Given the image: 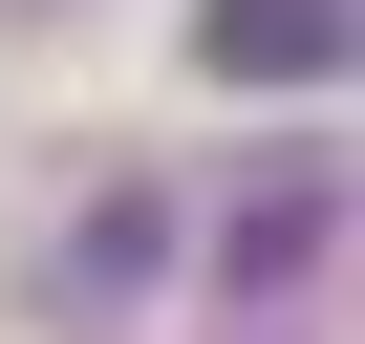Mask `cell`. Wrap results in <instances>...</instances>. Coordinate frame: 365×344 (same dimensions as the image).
<instances>
[{"label":"cell","mask_w":365,"mask_h":344,"mask_svg":"<svg viewBox=\"0 0 365 344\" xmlns=\"http://www.w3.org/2000/svg\"><path fill=\"white\" fill-rule=\"evenodd\" d=\"M194 65L215 86H322L344 65V0H194Z\"/></svg>","instance_id":"1"},{"label":"cell","mask_w":365,"mask_h":344,"mask_svg":"<svg viewBox=\"0 0 365 344\" xmlns=\"http://www.w3.org/2000/svg\"><path fill=\"white\" fill-rule=\"evenodd\" d=\"M322 237H344V216H322V172H301V194H237V280H258V301H279Z\"/></svg>","instance_id":"2"}]
</instances>
